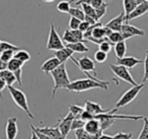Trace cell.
Here are the masks:
<instances>
[{"mask_svg":"<svg viewBox=\"0 0 148 139\" xmlns=\"http://www.w3.org/2000/svg\"><path fill=\"white\" fill-rule=\"evenodd\" d=\"M0 55H1V52H0Z\"/></svg>","mask_w":148,"mask_h":139,"instance_id":"cell-56","label":"cell"},{"mask_svg":"<svg viewBox=\"0 0 148 139\" xmlns=\"http://www.w3.org/2000/svg\"><path fill=\"white\" fill-rule=\"evenodd\" d=\"M143 121H144L143 128H142L141 132H140L137 139H148V118L147 117H144Z\"/></svg>","mask_w":148,"mask_h":139,"instance_id":"cell-33","label":"cell"},{"mask_svg":"<svg viewBox=\"0 0 148 139\" xmlns=\"http://www.w3.org/2000/svg\"><path fill=\"white\" fill-rule=\"evenodd\" d=\"M80 6H81V9L83 10V12H84L85 15H87V17H93V19H95V21H97V14H95V9L93 8V7L91 6L90 4H82V5H80Z\"/></svg>","mask_w":148,"mask_h":139,"instance_id":"cell-30","label":"cell"},{"mask_svg":"<svg viewBox=\"0 0 148 139\" xmlns=\"http://www.w3.org/2000/svg\"><path fill=\"white\" fill-rule=\"evenodd\" d=\"M143 60L137 59L133 56H128V57H124L121 58V59H117V65H122L124 67L128 68V69H132L136 65L143 63Z\"/></svg>","mask_w":148,"mask_h":139,"instance_id":"cell-16","label":"cell"},{"mask_svg":"<svg viewBox=\"0 0 148 139\" xmlns=\"http://www.w3.org/2000/svg\"><path fill=\"white\" fill-rule=\"evenodd\" d=\"M85 122L82 121L80 118H75L72 121V125H71V131H76L78 129H83L84 128Z\"/></svg>","mask_w":148,"mask_h":139,"instance_id":"cell-34","label":"cell"},{"mask_svg":"<svg viewBox=\"0 0 148 139\" xmlns=\"http://www.w3.org/2000/svg\"><path fill=\"white\" fill-rule=\"evenodd\" d=\"M68 14L71 15V17H75V19H79V21H84V17H85V14L82 9L77 8V7H71V9H70Z\"/></svg>","mask_w":148,"mask_h":139,"instance_id":"cell-28","label":"cell"},{"mask_svg":"<svg viewBox=\"0 0 148 139\" xmlns=\"http://www.w3.org/2000/svg\"><path fill=\"white\" fill-rule=\"evenodd\" d=\"M61 62L59 61V59H57L56 57H51L48 60H46L41 66V70L44 72L45 74L51 73L52 71L58 68L60 65H61Z\"/></svg>","mask_w":148,"mask_h":139,"instance_id":"cell-14","label":"cell"},{"mask_svg":"<svg viewBox=\"0 0 148 139\" xmlns=\"http://www.w3.org/2000/svg\"><path fill=\"white\" fill-rule=\"evenodd\" d=\"M7 69V63H4L3 61L0 60V73L3 71V70H6Z\"/></svg>","mask_w":148,"mask_h":139,"instance_id":"cell-50","label":"cell"},{"mask_svg":"<svg viewBox=\"0 0 148 139\" xmlns=\"http://www.w3.org/2000/svg\"><path fill=\"white\" fill-rule=\"evenodd\" d=\"M1 43H2V41H0V45H1Z\"/></svg>","mask_w":148,"mask_h":139,"instance_id":"cell-55","label":"cell"},{"mask_svg":"<svg viewBox=\"0 0 148 139\" xmlns=\"http://www.w3.org/2000/svg\"><path fill=\"white\" fill-rule=\"evenodd\" d=\"M109 81L99 82L90 79V78H84V79H76L74 81H71V83L68 85L66 89L72 92H77V94L86 92L89 89H93V88H101V89L107 90L109 87Z\"/></svg>","mask_w":148,"mask_h":139,"instance_id":"cell-1","label":"cell"},{"mask_svg":"<svg viewBox=\"0 0 148 139\" xmlns=\"http://www.w3.org/2000/svg\"><path fill=\"white\" fill-rule=\"evenodd\" d=\"M0 76L5 80L7 86H12V84L16 81V78H15V75L13 74V72L9 71L8 69L3 70V71L0 73Z\"/></svg>","mask_w":148,"mask_h":139,"instance_id":"cell-22","label":"cell"},{"mask_svg":"<svg viewBox=\"0 0 148 139\" xmlns=\"http://www.w3.org/2000/svg\"><path fill=\"white\" fill-rule=\"evenodd\" d=\"M14 53L15 51L13 50H7V51H3L0 55V60L3 61L4 63H8L11 59H13L14 57Z\"/></svg>","mask_w":148,"mask_h":139,"instance_id":"cell-31","label":"cell"},{"mask_svg":"<svg viewBox=\"0 0 148 139\" xmlns=\"http://www.w3.org/2000/svg\"><path fill=\"white\" fill-rule=\"evenodd\" d=\"M29 127L34 128L35 130H37L38 132L42 133V134H45L47 136L51 137L53 139H67L58 129V127L53 126V127H44V128H38V127H35L34 125H31Z\"/></svg>","mask_w":148,"mask_h":139,"instance_id":"cell-9","label":"cell"},{"mask_svg":"<svg viewBox=\"0 0 148 139\" xmlns=\"http://www.w3.org/2000/svg\"><path fill=\"white\" fill-rule=\"evenodd\" d=\"M79 118L81 119L82 121H84V122H87V121H90V120H93V119H95V116L92 114H90V113L86 112V111H83L82 114L80 115V117Z\"/></svg>","mask_w":148,"mask_h":139,"instance_id":"cell-41","label":"cell"},{"mask_svg":"<svg viewBox=\"0 0 148 139\" xmlns=\"http://www.w3.org/2000/svg\"><path fill=\"white\" fill-rule=\"evenodd\" d=\"M85 42H76L73 44H67L65 47L71 49L74 53H87L88 48L85 46Z\"/></svg>","mask_w":148,"mask_h":139,"instance_id":"cell-19","label":"cell"},{"mask_svg":"<svg viewBox=\"0 0 148 139\" xmlns=\"http://www.w3.org/2000/svg\"><path fill=\"white\" fill-rule=\"evenodd\" d=\"M107 59H108V54L105 53V52L97 50L95 53V61L97 62V63H103V62L107 61Z\"/></svg>","mask_w":148,"mask_h":139,"instance_id":"cell-35","label":"cell"},{"mask_svg":"<svg viewBox=\"0 0 148 139\" xmlns=\"http://www.w3.org/2000/svg\"><path fill=\"white\" fill-rule=\"evenodd\" d=\"M144 64V75L143 79H142V83H144L145 81H148V50L145 53V59L143 60Z\"/></svg>","mask_w":148,"mask_h":139,"instance_id":"cell-40","label":"cell"},{"mask_svg":"<svg viewBox=\"0 0 148 139\" xmlns=\"http://www.w3.org/2000/svg\"><path fill=\"white\" fill-rule=\"evenodd\" d=\"M23 65H25V63H23V62L19 61V60L13 58V59H11L10 61L7 63V69L11 72H15L16 70L21 69V68L23 67Z\"/></svg>","mask_w":148,"mask_h":139,"instance_id":"cell-27","label":"cell"},{"mask_svg":"<svg viewBox=\"0 0 148 139\" xmlns=\"http://www.w3.org/2000/svg\"><path fill=\"white\" fill-rule=\"evenodd\" d=\"M51 76L54 80V87L52 90V98H55L56 92L59 88H67L68 85L71 83L69 79V76L67 73V69H66L65 63L61 64L58 68H56L54 71H52Z\"/></svg>","mask_w":148,"mask_h":139,"instance_id":"cell-2","label":"cell"},{"mask_svg":"<svg viewBox=\"0 0 148 139\" xmlns=\"http://www.w3.org/2000/svg\"><path fill=\"white\" fill-rule=\"evenodd\" d=\"M73 54H74V52L72 51L71 49L65 47V48H63V49L59 50V51H56L55 54H54V57L59 59V61L61 62L62 64H64L68 59H70V58L73 56Z\"/></svg>","mask_w":148,"mask_h":139,"instance_id":"cell-18","label":"cell"},{"mask_svg":"<svg viewBox=\"0 0 148 139\" xmlns=\"http://www.w3.org/2000/svg\"><path fill=\"white\" fill-rule=\"evenodd\" d=\"M123 5H124V13H125V21L134 10L138 6L137 3L134 0H123Z\"/></svg>","mask_w":148,"mask_h":139,"instance_id":"cell-20","label":"cell"},{"mask_svg":"<svg viewBox=\"0 0 148 139\" xmlns=\"http://www.w3.org/2000/svg\"><path fill=\"white\" fill-rule=\"evenodd\" d=\"M83 129L90 135H99L101 136V134H103V130L101 128V123L97 119H93V120L85 122L84 128Z\"/></svg>","mask_w":148,"mask_h":139,"instance_id":"cell-13","label":"cell"},{"mask_svg":"<svg viewBox=\"0 0 148 139\" xmlns=\"http://www.w3.org/2000/svg\"><path fill=\"white\" fill-rule=\"evenodd\" d=\"M70 59L74 62V64H75V65H76L84 74H87V73H89V72H92L93 76L97 77V69H95V61H92L89 57L83 56V57H81L76 60L75 58H73V56H72Z\"/></svg>","mask_w":148,"mask_h":139,"instance_id":"cell-6","label":"cell"},{"mask_svg":"<svg viewBox=\"0 0 148 139\" xmlns=\"http://www.w3.org/2000/svg\"><path fill=\"white\" fill-rule=\"evenodd\" d=\"M133 134L132 133H124V132H119L114 136L115 139H132Z\"/></svg>","mask_w":148,"mask_h":139,"instance_id":"cell-42","label":"cell"},{"mask_svg":"<svg viewBox=\"0 0 148 139\" xmlns=\"http://www.w3.org/2000/svg\"><path fill=\"white\" fill-rule=\"evenodd\" d=\"M99 139H115V138H114V136H110V135L107 134H101Z\"/></svg>","mask_w":148,"mask_h":139,"instance_id":"cell-51","label":"cell"},{"mask_svg":"<svg viewBox=\"0 0 148 139\" xmlns=\"http://www.w3.org/2000/svg\"><path fill=\"white\" fill-rule=\"evenodd\" d=\"M108 40H109L112 45H116V44L120 43V42L126 41L125 37H124V35L121 32H113V33L110 35V37L108 38Z\"/></svg>","mask_w":148,"mask_h":139,"instance_id":"cell-25","label":"cell"},{"mask_svg":"<svg viewBox=\"0 0 148 139\" xmlns=\"http://www.w3.org/2000/svg\"><path fill=\"white\" fill-rule=\"evenodd\" d=\"M121 33L124 35L125 40H128L132 37H135V36H145V32L143 30L139 29V28L135 27V25H131L129 23H124L123 27H122Z\"/></svg>","mask_w":148,"mask_h":139,"instance_id":"cell-11","label":"cell"},{"mask_svg":"<svg viewBox=\"0 0 148 139\" xmlns=\"http://www.w3.org/2000/svg\"><path fill=\"white\" fill-rule=\"evenodd\" d=\"M13 58H14V59L19 60V61H21L23 63H27V62H29V60H31V55H29V53L27 51L21 49L17 52H15L14 57Z\"/></svg>","mask_w":148,"mask_h":139,"instance_id":"cell-24","label":"cell"},{"mask_svg":"<svg viewBox=\"0 0 148 139\" xmlns=\"http://www.w3.org/2000/svg\"><path fill=\"white\" fill-rule=\"evenodd\" d=\"M18 133V127H17V118L16 117H10L6 121V127H5V134L7 139H15Z\"/></svg>","mask_w":148,"mask_h":139,"instance_id":"cell-10","label":"cell"},{"mask_svg":"<svg viewBox=\"0 0 148 139\" xmlns=\"http://www.w3.org/2000/svg\"><path fill=\"white\" fill-rule=\"evenodd\" d=\"M103 3H105V1H103V0H92V2H91L90 5L95 9H97L99 7H101Z\"/></svg>","mask_w":148,"mask_h":139,"instance_id":"cell-45","label":"cell"},{"mask_svg":"<svg viewBox=\"0 0 148 139\" xmlns=\"http://www.w3.org/2000/svg\"><path fill=\"white\" fill-rule=\"evenodd\" d=\"M31 139H40L39 137L37 136V134H36V133L34 132L33 130H32V137H31Z\"/></svg>","mask_w":148,"mask_h":139,"instance_id":"cell-52","label":"cell"},{"mask_svg":"<svg viewBox=\"0 0 148 139\" xmlns=\"http://www.w3.org/2000/svg\"><path fill=\"white\" fill-rule=\"evenodd\" d=\"M89 28H90V25H89L88 23H86V21H81V23H80V25H79V31L80 32H82L83 34L85 33V32L87 31V30L89 29Z\"/></svg>","mask_w":148,"mask_h":139,"instance_id":"cell-44","label":"cell"},{"mask_svg":"<svg viewBox=\"0 0 148 139\" xmlns=\"http://www.w3.org/2000/svg\"><path fill=\"white\" fill-rule=\"evenodd\" d=\"M134 1H135L136 3H137L138 5L139 4H141V3H143V2H145L146 0H134Z\"/></svg>","mask_w":148,"mask_h":139,"instance_id":"cell-53","label":"cell"},{"mask_svg":"<svg viewBox=\"0 0 148 139\" xmlns=\"http://www.w3.org/2000/svg\"><path fill=\"white\" fill-rule=\"evenodd\" d=\"M108 6H109V5H108V3H103L101 7H99L97 9H95V14H97V21H99V19H101V17L106 14Z\"/></svg>","mask_w":148,"mask_h":139,"instance_id":"cell-37","label":"cell"},{"mask_svg":"<svg viewBox=\"0 0 148 139\" xmlns=\"http://www.w3.org/2000/svg\"><path fill=\"white\" fill-rule=\"evenodd\" d=\"M62 39H63V41L65 42V43H67V44H73V43H76V42H78L76 40V38L74 37V35L72 34V32L70 31L69 29L65 30Z\"/></svg>","mask_w":148,"mask_h":139,"instance_id":"cell-29","label":"cell"},{"mask_svg":"<svg viewBox=\"0 0 148 139\" xmlns=\"http://www.w3.org/2000/svg\"><path fill=\"white\" fill-rule=\"evenodd\" d=\"M75 119V117L71 114L70 112H68V114L66 115L64 118L59 119L57 122V124L55 125L56 127H58V129L60 130V132L64 135V136H67L68 133L71 131V125H72V121Z\"/></svg>","mask_w":148,"mask_h":139,"instance_id":"cell-8","label":"cell"},{"mask_svg":"<svg viewBox=\"0 0 148 139\" xmlns=\"http://www.w3.org/2000/svg\"><path fill=\"white\" fill-rule=\"evenodd\" d=\"M80 23H81V21L75 19V17H71L69 21V25H68L69 28H68V29H69L70 31H76V30L79 29Z\"/></svg>","mask_w":148,"mask_h":139,"instance_id":"cell-38","label":"cell"},{"mask_svg":"<svg viewBox=\"0 0 148 139\" xmlns=\"http://www.w3.org/2000/svg\"><path fill=\"white\" fill-rule=\"evenodd\" d=\"M75 0H61L57 4V10L61 13H69L71 9V3Z\"/></svg>","mask_w":148,"mask_h":139,"instance_id":"cell-21","label":"cell"},{"mask_svg":"<svg viewBox=\"0 0 148 139\" xmlns=\"http://www.w3.org/2000/svg\"><path fill=\"white\" fill-rule=\"evenodd\" d=\"M75 137L76 139H99V135H90L84 130V129H78L75 131Z\"/></svg>","mask_w":148,"mask_h":139,"instance_id":"cell-26","label":"cell"},{"mask_svg":"<svg viewBox=\"0 0 148 139\" xmlns=\"http://www.w3.org/2000/svg\"><path fill=\"white\" fill-rule=\"evenodd\" d=\"M84 110L86 112L90 113V114L95 115V116H97V115H101V114H107V113H109L111 111L109 109H103L99 104L93 103L91 100H85Z\"/></svg>","mask_w":148,"mask_h":139,"instance_id":"cell-12","label":"cell"},{"mask_svg":"<svg viewBox=\"0 0 148 139\" xmlns=\"http://www.w3.org/2000/svg\"><path fill=\"white\" fill-rule=\"evenodd\" d=\"M145 84L144 83H141V84H138L136 86H132L131 88L125 92L121 96V98H119L117 103H116V108L117 110H119L120 108H123V107L127 106L129 105L131 102H133L134 100L136 98V96L139 94V92H141V89L144 87Z\"/></svg>","mask_w":148,"mask_h":139,"instance_id":"cell-4","label":"cell"},{"mask_svg":"<svg viewBox=\"0 0 148 139\" xmlns=\"http://www.w3.org/2000/svg\"><path fill=\"white\" fill-rule=\"evenodd\" d=\"M91 2H92V0H78L77 2H75V5L79 6L82 4H91Z\"/></svg>","mask_w":148,"mask_h":139,"instance_id":"cell-49","label":"cell"},{"mask_svg":"<svg viewBox=\"0 0 148 139\" xmlns=\"http://www.w3.org/2000/svg\"><path fill=\"white\" fill-rule=\"evenodd\" d=\"M112 46H113V45L110 43L109 40H107V41H105V42H103L101 44H99V51H103V52H105V53L109 54L110 52H111V50H112Z\"/></svg>","mask_w":148,"mask_h":139,"instance_id":"cell-39","label":"cell"},{"mask_svg":"<svg viewBox=\"0 0 148 139\" xmlns=\"http://www.w3.org/2000/svg\"><path fill=\"white\" fill-rule=\"evenodd\" d=\"M7 86L6 82H5V80L3 79L1 76H0V98H2V92L4 90V88Z\"/></svg>","mask_w":148,"mask_h":139,"instance_id":"cell-46","label":"cell"},{"mask_svg":"<svg viewBox=\"0 0 148 139\" xmlns=\"http://www.w3.org/2000/svg\"><path fill=\"white\" fill-rule=\"evenodd\" d=\"M9 90V94L11 96V98L14 102V104L18 107L19 109L23 111V112L27 114V116L29 119H35V116L31 113L29 111V103H27V98L23 90L18 89V88H15L13 86H7Z\"/></svg>","mask_w":148,"mask_h":139,"instance_id":"cell-3","label":"cell"},{"mask_svg":"<svg viewBox=\"0 0 148 139\" xmlns=\"http://www.w3.org/2000/svg\"><path fill=\"white\" fill-rule=\"evenodd\" d=\"M71 32L78 42H86V40H84V36H83L82 32H80L79 30H76V31H71Z\"/></svg>","mask_w":148,"mask_h":139,"instance_id":"cell-43","label":"cell"},{"mask_svg":"<svg viewBox=\"0 0 148 139\" xmlns=\"http://www.w3.org/2000/svg\"><path fill=\"white\" fill-rule=\"evenodd\" d=\"M83 111H84V109L80 106H77V105H70L69 106V112L71 113L75 118H79L80 115L82 114Z\"/></svg>","mask_w":148,"mask_h":139,"instance_id":"cell-32","label":"cell"},{"mask_svg":"<svg viewBox=\"0 0 148 139\" xmlns=\"http://www.w3.org/2000/svg\"><path fill=\"white\" fill-rule=\"evenodd\" d=\"M55 0H43V2H53Z\"/></svg>","mask_w":148,"mask_h":139,"instance_id":"cell-54","label":"cell"},{"mask_svg":"<svg viewBox=\"0 0 148 139\" xmlns=\"http://www.w3.org/2000/svg\"><path fill=\"white\" fill-rule=\"evenodd\" d=\"M32 128V127H31ZM32 130L34 131V132L37 134V136L39 137L40 139H53V138H51V137H49V136H47V135H45V134H42V133H40V132H38L37 130H35L34 128H32Z\"/></svg>","mask_w":148,"mask_h":139,"instance_id":"cell-48","label":"cell"},{"mask_svg":"<svg viewBox=\"0 0 148 139\" xmlns=\"http://www.w3.org/2000/svg\"><path fill=\"white\" fill-rule=\"evenodd\" d=\"M114 50H115V54H116V56H117V59H121V58L125 57L126 51H127V47H126L125 41L116 44Z\"/></svg>","mask_w":148,"mask_h":139,"instance_id":"cell-23","label":"cell"},{"mask_svg":"<svg viewBox=\"0 0 148 139\" xmlns=\"http://www.w3.org/2000/svg\"><path fill=\"white\" fill-rule=\"evenodd\" d=\"M84 21H86V23H88L90 25H95L97 23H99V21H95L93 17H87V15H85V17H84Z\"/></svg>","mask_w":148,"mask_h":139,"instance_id":"cell-47","label":"cell"},{"mask_svg":"<svg viewBox=\"0 0 148 139\" xmlns=\"http://www.w3.org/2000/svg\"><path fill=\"white\" fill-rule=\"evenodd\" d=\"M124 21H125V13L122 12L121 14L116 17L115 19H111V21L106 25V27L109 28V29L112 30L113 32H121L122 27H123V25H124Z\"/></svg>","mask_w":148,"mask_h":139,"instance_id":"cell-15","label":"cell"},{"mask_svg":"<svg viewBox=\"0 0 148 139\" xmlns=\"http://www.w3.org/2000/svg\"><path fill=\"white\" fill-rule=\"evenodd\" d=\"M146 12H148V0H146L145 2L138 5V6L135 8V10H134L133 12L126 19L125 23H127L129 21H132V19H135L139 17H142V15H144Z\"/></svg>","mask_w":148,"mask_h":139,"instance_id":"cell-17","label":"cell"},{"mask_svg":"<svg viewBox=\"0 0 148 139\" xmlns=\"http://www.w3.org/2000/svg\"><path fill=\"white\" fill-rule=\"evenodd\" d=\"M110 68H111L113 73L115 74L118 78H120V79L132 84L133 86L138 85V83L134 80L133 76L131 75V73H130L128 68L124 67V66H122V65H117V64H111Z\"/></svg>","mask_w":148,"mask_h":139,"instance_id":"cell-7","label":"cell"},{"mask_svg":"<svg viewBox=\"0 0 148 139\" xmlns=\"http://www.w3.org/2000/svg\"><path fill=\"white\" fill-rule=\"evenodd\" d=\"M63 48H65L63 41L60 38L58 32L56 31L54 23L50 21V33L47 43V50H49V51H59V50L63 49Z\"/></svg>","mask_w":148,"mask_h":139,"instance_id":"cell-5","label":"cell"},{"mask_svg":"<svg viewBox=\"0 0 148 139\" xmlns=\"http://www.w3.org/2000/svg\"><path fill=\"white\" fill-rule=\"evenodd\" d=\"M7 50H13V51H18L19 49L17 46H14L12 44L8 43V42H2L0 45V52L2 53L3 51H7Z\"/></svg>","mask_w":148,"mask_h":139,"instance_id":"cell-36","label":"cell"}]
</instances>
